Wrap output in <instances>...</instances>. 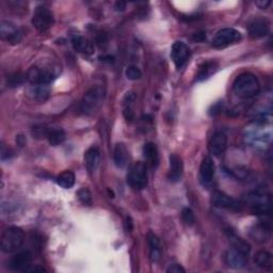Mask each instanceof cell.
Listing matches in <instances>:
<instances>
[{
	"mask_svg": "<svg viewBox=\"0 0 273 273\" xmlns=\"http://www.w3.org/2000/svg\"><path fill=\"white\" fill-rule=\"evenodd\" d=\"M233 91L240 99L249 100L259 94L260 84L255 75L251 73H243L234 81Z\"/></svg>",
	"mask_w": 273,
	"mask_h": 273,
	"instance_id": "obj_1",
	"label": "cell"
},
{
	"mask_svg": "<svg viewBox=\"0 0 273 273\" xmlns=\"http://www.w3.org/2000/svg\"><path fill=\"white\" fill-rule=\"evenodd\" d=\"M247 204L250 205L251 211L259 217H269L272 211V202L269 194L255 191L247 197Z\"/></svg>",
	"mask_w": 273,
	"mask_h": 273,
	"instance_id": "obj_2",
	"label": "cell"
},
{
	"mask_svg": "<svg viewBox=\"0 0 273 273\" xmlns=\"http://www.w3.org/2000/svg\"><path fill=\"white\" fill-rule=\"evenodd\" d=\"M106 92L103 86H93L87 91L81 101V111L85 114H93L101 108Z\"/></svg>",
	"mask_w": 273,
	"mask_h": 273,
	"instance_id": "obj_3",
	"label": "cell"
},
{
	"mask_svg": "<svg viewBox=\"0 0 273 273\" xmlns=\"http://www.w3.org/2000/svg\"><path fill=\"white\" fill-rule=\"evenodd\" d=\"M27 80L33 85H46L51 83L57 77L55 68L51 65H34L29 68Z\"/></svg>",
	"mask_w": 273,
	"mask_h": 273,
	"instance_id": "obj_4",
	"label": "cell"
},
{
	"mask_svg": "<svg viewBox=\"0 0 273 273\" xmlns=\"http://www.w3.org/2000/svg\"><path fill=\"white\" fill-rule=\"evenodd\" d=\"M25 234L22 229L16 226L8 228L2 237V249L5 253H13L23 246Z\"/></svg>",
	"mask_w": 273,
	"mask_h": 273,
	"instance_id": "obj_5",
	"label": "cell"
},
{
	"mask_svg": "<svg viewBox=\"0 0 273 273\" xmlns=\"http://www.w3.org/2000/svg\"><path fill=\"white\" fill-rule=\"evenodd\" d=\"M148 171L143 162L133 163L127 174V184L134 190H142L148 186Z\"/></svg>",
	"mask_w": 273,
	"mask_h": 273,
	"instance_id": "obj_6",
	"label": "cell"
},
{
	"mask_svg": "<svg viewBox=\"0 0 273 273\" xmlns=\"http://www.w3.org/2000/svg\"><path fill=\"white\" fill-rule=\"evenodd\" d=\"M55 24L54 13L46 7H37L32 16V25L40 32L47 31Z\"/></svg>",
	"mask_w": 273,
	"mask_h": 273,
	"instance_id": "obj_7",
	"label": "cell"
},
{
	"mask_svg": "<svg viewBox=\"0 0 273 273\" xmlns=\"http://www.w3.org/2000/svg\"><path fill=\"white\" fill-rule=\"evenodd\" d=\"M241 40V33L234 28H224L218 31V33L212 40V46L217 50L229 47L233 44H236Z\"/></svg>",
	"mask_w": 273,
	"mask_h": 273,
	"instance_id": "obj_8",
	"label": "cell"
},
{
	"mask_svg": "<svg viewBox=\"0 0 273 273\" xmlns=\"http://www.w3.org/2000/svg\"><path fill=\"white\" fill-rule=\"evenodd\" d=\"M211 203L213 206L229 209L232 211H239L241 210L242 205L239 201L228 196L226 193L222 191H214L211 196Z\"/></svg>",
	"mask_w": 273,
	"mask_h": 273,
	"instance_id": "obj_9",
	"label": "cell"
},
{
	"mask_svg": "<svg viewBox=\"0 0 273 273\" xmlns=\"http://www.w3.org/2000/svg\"><path fill=\"white\" fill-rule=\"evenodd\" d=\"M191 55L190 48L183 42H175L171 50L172 60L177 68H181L187 63Z\"/></svg>",
	"mask_w": 273,
	"mask_h": 273,
	"instance_id": "obj_10",
	"label": "cell"
},
{
	"mask_svg": "<svg viewBox=\"0 0 273 273\" xmlns=\"http://www.w3.org/2000/svg\"><path fill=\"white\" fill-rule=\"evenodd\" d=\"M0 35L4 41L15 45L22 41L23 33L12 23L3 21L0 23Z\"/></svg>",
	"mask_w": 273,
	"mask_h": 273,
	"instance_id": "obj_11",
	"label": "cell"
},
{
	"mask_svg": "<svg viewBox=\"0 0 273 273\" xmlns=\"http://www.w3.org/2000/svg\"><path fill=\"white\" fill-rule=\"evenodd\" d=\"M249 34L252 38H260L266 36L270 31V23L268 19L264 17H258L253 19L250 23L249 27Z\"/></svg>",
	"mask_w": 273,
	"mask_h": 273,
	"instance_id": "obj_12",
	"label": "cell"
},
{
	"mask_svg": "<svg viewBox=\"0 0 273 273\" xmlns=\"http://www.w3.org/2000/svg\"><path fill=\"white\" fill-rule=\"evenodd\" d=\"M226 148H228V136L225 133L222 131H218L211 136V139L209 140L208 143V150L211 155L219 157V156L224 154Z\"/></svg>",
	"mask_w": 273,
	"mask_h": 273,
	"instance_id": "obj_13",
	"label": "cell"
},
{
	"mask_svg": "<svg viewBox=\"0 0 273 273\" xmlns=\"http://www.w3.org/2000/svg\"><path fill=\"white\" fill-rule=\"evenodd\" d=\"M32 261V254L29 251H24L21 253H17L15 256L12 257L10 260L9 267L14 271H22L26 272V270L31 266Z\"/></svg>",
	"mask_w": 273,
	"mask_h": 273,
	"instance_id": "obj_14",
	"label": "cell"
},
{
	"mask_svg": "<svg viewBox=\"0 0 273 273\" xmlns=\"http://www.w3.org/2000/svg\"><path fill=\"white\" fill-rule=\"evenodd\" d=\"M184 173L183 159L176 154L170 155V169L168 173V179L171 183H177L181 179Z\"/></svg>",
	"mask_w": 273,
	"mask_h": 273,
	"instance_id": "obj_15",
	"label": "cell"
},
{
	"mask_svg": "<svg viewBox=\"0 0 273 273\" xmlns=\"http://www.w3.org/2000/svg\"><path fill=\"white\" fill-rule=\"evenodd\" d=\"M214 176V163L210 157H205L200 167V181L204 187H207L212 183Z\"/></svg>",
	"mask_w": 273,
	"mask_h": 273,
	"instance_id": "obj_16",
	"label": "cell"
},
{
	"mask_svg": "<svg viewBox=\"0 0 273 273\" xmlns=\"http://www.w3.org/2000/svg\"><path fill=\"white\" fill-rule=\"evenodd\" d=\"M247 255L242 254L241 252L231 249L225 253V264L234 269H241L243 267H246L247 265Z\"/></svg>",
	"mask_w": 273,
	"mask_h": 273,
	"instance_id": "obj_17",
	"label": "cell"
},
{
	"mask_svg": "<svg viewBox=\"0 0 273 273\" xmlns=\"http://www.w3.org/2000/svg\"><path fill=\"white\" fill-rule=\"evenodd\" d=\"M100 161H101V153L96 146H92V148H90L85 152L84 163L86 170L89 171L90 174H93L97 170L100 165Z\"/></svg>",
	"mask_w": 273,
	"mask_h": 273,
	"instance_id": "obj_18",
	"label": "cell"
},
{
	"mask_svg": "<svg viewBox=\"0 0 273 273\" xmlns=\"http://www.w3.org/2000/svg\"><path fill=\"white\" fill-rule=\"evenodd\" d=\"M143 156L146 160V164L151 169H156L159 164V154L158 149L154 143L149 142L143 146Z\"/></svg>",
	"mask_w": 273,
	"mask_h": 273,
	"instance_id": "obj_19",
	"label": "cell"
},
{
	"mask_svg": "<svg viewBox=\"0 0 273 273\" xmlns=\"http://www.w3.org/2000/svg\"><path fill=\"white\" fill-rule=\"evenodd\" d=\"M72 45L74 47V50L80 54H84L90 56L94 53V44L82 35H74L72 37Z\"/></svg>",
	"mask_w": 273,
	"mask_h": 273,
	"instance_id": "obj_20",
	"label": "cell"
},
{
	"mask_svg": "<svg viewBox=\"0 0 273 273\" xmlns=\"http://www.w3.org/2000/svg\"><path fill=\"white\" fill-rule=\"evenodd\" d=\"M226 236H228L230 242L232 243V246H233L234 249L241 252L242 254L249 256L250 252H251L250 243H248L246 240H243L240 237H238L236 234L234 233L233 231H231V230L226 231Z\"/></svg>",
	"mask_w": 273,
	"mask_h": 273,
	"instance_id": "obj_21",
	"label": "cell"
},
{
	"mask_svg": "<svg viewBox=\"0 0 273 273\" xmlns=\"http://www.w3.org/2000/svg\"><path fill=\"white\" fill-rule=\"evenodd\" d=\"M148 241L150 246L151 259L153 261H158L161 257V253H162V246H161L160 239L156 236L154 233L150 232L148 234Z\"/></svg>",
	"mask_w": 273,
	"mask_h": 273,
	"instance_id": "obj_22",
	"label": "cell"
},
{
	"mask_svg": "<svg viewBox=\"0 0 273 273\" xmlns=\"http://www.w3.org/2000/svg\"><path fill=\"white\" fill-rule=\"evenodd\" d=\"M113 159L114 163L118 168H124L126 167L128 161V151L126 149L124 143H118L114 148L113 153Z\"/></svg>",
	"mask_w": 273,
	"mask_h": 273,
	"instance_id": "obj_23",
	"label": "cell"
},
{
	"mask_svg": "<svg viewBox=\"0 0 273 273\" xmlns=\"http://www.w3.org/2000/svg\"><path fill=\"white\" fill-rule=\"evenodd\" d=\"M50 89L46 85H33L28 92L30 99L37 103H44L50 99Z\"/></svg>",
	"mask_w": 273,
	"mask_h": 273,
	"instance_id": "obj_24",
	"label": "cell"
},
{
	"mask_svg": "<svg viewBox=\"0 0 273 273\" xmlns=\"http://www.w3.org/2000/svg\"><path fill=\"white\" fill-rule=\"evenodd\" d=\"M217 68H218V63L214 62V61H208V62L203 63L200 66L199 73L197 75V80L198 81H203V80L208 79V78L212 74L216 73Z\"/></svg>",
	"mask_w": 273,
	"mask_h": 273,
	"instance_id": "obj_25",
	"label": "cell"
},
{
	"mask_svg": "<svg viewBox=\"0 0 273 273\" xmlns=\"http://www.w3.org/2000/svg\"><path fill=\"white\" fill-rule=\"evenodd\" d=\"M57 184L64 189H71L75 185V174L72 171H64L56 179Z\"/></svg>",
	"mask_w": 273,
	"mask_h": 273,
	"instance_id": "obj_26",
	"label": "cell"
},
{
	"mask_svg": "<svg viewBox=\"0 0 273 273\" xmlns=\"http://www.w3.org/2000/svg\"><path fill=\"white\" fill-rule=\"evenodd\" d=\"M254 261L259 268L268 270L272 268V255L267 251H259L255 255Z\"/></svg>",
	"mask_w": 273,
	"mask_h": 273,
	"instance_id": "obj_27",
	"label": "cell"
},
{
	"mask_svg": "<svg viewBox=\"0 0 273 273\" xmlns=\"http://www.w3.org/2000/svg\"><path fill=\"white\" fill-rule=\"evenodd\" d=\"M47 140L53 146L60 145L65 140V132L63 129H60V128L53 129L51 131H48Z\"/></svg>",
	"mask_w": 273,
	"mask_h": 273,
	"instance_id": "obj_28",
	"label": "cell"
},
{
	"mask_svg": "<svg viewBox=\"0 0 273 273\" xmlns=\"http://www.w3.org/2000/svg\"><path fill=\"white\" fill-rule=\"evenodd\" d=\"M77 197L83 205H85V206H91L92 205V194L89 189L81 188L77 192Z\"/></svg>",
	"mask_w": 273,
	"mask_h": 273,
	"instance_id": "obj_29",
	"label": "cell"
},
{
	"mask_svg": "<svg viewBox=\"0 0 273 273\" xmlns=\"http://www.w3.org/2000/svg\"><path fill=\"white\" fill-rule=\"evenodd\" d=\"M27 80V75H23V74H14L11 77H9L8 80V84L12 87L15 86H19L22 85L25 81Z\"/></svg>",
	"mask_w": 273,
	"mask_h": 273,
	"instance_id": "obj_30",
	"label": "cell"
},
{
	"mask_svg": "<svg viewBox=\"0 0 273 273\" xmlns=\"http://www.w3.org/2000/svg\"><path fill=\"white\" fill-rule=\"evenodd\" d=\"M125 74H126V77H127L129 80H138L142 76V72L140 71V68L134 66V65L127 67V70H126Z\"/></svg>",
	"mask_w": 273,
	"mask_h": 273,
	"instance_id": "obj_31",
	"label": "cell"
},
{
	"mask_svg": "<svg viewBox=\"0 0 273 273\" xmlns=\"http://www.w3.org/2000/svg\"><path fill=\"white\" fill-rule=\"evenodd\" d=\"M181 219L187 224V225H192L194 223V213L190 208H184L181 211Z\"/></svg>",
	"mask_w": 273,
	"mask_h": 273,
	"instance_id": "obj_32",
	"label": "cell"
},
{
	"mask_svg": "<svg viewBox=\"0 0 273 273\" xmlns=\"http://www.w3.org/2000/svg\"><path fill=\"white\" fill-rule=\"evenodd\" d=\"M107 42H108V38H107V35L103 32L99 33L96 36V44L100 47H103L104 45H107Z\"/></svg>",
	"mask_w": 273,
	"mask_h": 273,
	"instance_id": "obj_33",
	"label": "cell"
},
{
	"mask_svg": "<svg viewBox=\"0 0 273 273\" xmlns=\"http://www.w3.org/2000/svg\"><path fill=\"white\" fill-rule=\"evenodd\" d=\"M167 272H168V273H185V272H186V270H185L180 265L174 264V265L170 266V267L167 269Z\"/></svg>",
	"mask_w": 273,
	"mask_h": 273,
	"instance_id": "obj_34",
	"label": "cell"
},
{
	"mask_svg": "<svg viewBox=\"0 0 273 273\" xmlns=\"http://www.w3.org/2000/svg\"><path fill=\"white\" fill-rule=\"evenodd\" d=\"M32 133H33L34 136H36V138H40V136H43V135L47 136L48 131L46 130L45 127H42V126H41V127H34Z\"/></svg>",
	"mask_w": 273,
	"mask_h": 273,
	"instance_id": "obj_35",
	"label": "cell"
},
{
	"mask_svg": "<svg viewBox=\"0 0 273 273\" xmlns=\"http://www.w3.org/2000/svg\"><path fill=\"white\" fill-rule=\"evenodd\" d=\"M222 111V107H221V103H217V104H214L212 105L211 107V109L209 110V113L210 115L214 116V115H218L220 112Z\"/></svg>",
	"mask_w": 273,
	"mask_h": 273,
	"instance_id": "obj_36",
	"label": "cell"
},
{
	"mask_svg": "<svg viewBox=\"0 0 273 273\" xmlns=\"http://www.w3.org/2000/svg\"><path fill=\"white\" fill-rule=\"evenodd\" d=\"M205 38H206V33H205V32L194 33L193 36H192V40L196 41V42H203Z\"/></svg>",
	"mask_w": 273,
	"mask_h": 273,
	"instance_id": "obj_37",
	"label": "cell"
},
{
	"mask_svg": "<svg viewBox=\"0 0 273 273\" xmlns=\"http://www.w3.org/2000/svg\"><path fill=\"white\" fill-rule=\"evenodd\" d=\"M255 5L261 10H266L271 5V2L270 0H258V2L255 3Z\"/></svg>",
	"mask_w": 273,
	"mask_h": 273,
	"instance_id": "obj_38",
	"label": "cell"
},
{
	"mask_svg": "<svg viewBox=\"0 0 273 273\" xmlns=\"http://www.w3.org/2000/svg\"><path fill=\"white\" fill-rule=\"evenodd\" d=\"M114 9H115V11H118V12H122L124 11V10L126 9V3L124 2H116L115 5H114Z\"/></svg>",
	"mask_w": 273,
	"mask_h": 273,
	"instance_id": "obj_39",
	"label": "cell"
},
{
	"mask_svg": "<svg viewBox=\"0 0 273 273\" xmlns=\"http://www.w3.org/2000/svg\"><path fill=\"white\" fill-rule=\"evenodd\" d=\"M26 272H46V269L43 268V267H40V266H30L29 267Z\"/></svg>",
	"mask_w": 273,
	"mask_h": 273,
	"instance_id": "obj_40",
	"label": "cell"
},
{
	"mask_svg": "<svg viewBox=\"0 0 273 273\" xmlns=\"http://www.w3.org/2000/svg\"><path fill=\"white\" fill-rule=\"evenodd\" d=\"M125 224H126V230H127L128 232H131V230H132V221H131L130 217L126 218Z\"/></svg>",
	"mask_w": 273,
	"mask_h": 273,
	"instance_id": "obj_41",
	"label": "cell"
}]
</instances>
